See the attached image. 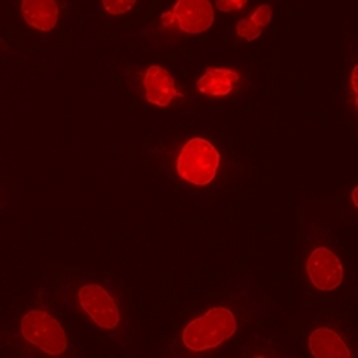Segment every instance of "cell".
<instances>
[{
    "instance_id": "8992f818",
    "label": "cell",
    "mask_w": 358,
    "mask_h": 358,
    "mask_svg": "<svg viewBox=\"0 0 358 358\" xmlns=\"http://www.w3.org/2000/svg\"><path fill=\"white\" fill-rule=\"evenodd\" d=\"M171 15L187 34H201L213 25V6L208 0H179Z\"/></svg>"
},
{
    "instance_id": "30bf717a",
    "label": "cell",
    "mask_w": 358,
    "mask_h": 358,
    "mask_svg": "<svg viewBox=\"0 0 358 358\" xmlns=\"http://www.w3.org/2000/svg\"><path fill=\"white\" fill-rule=\"evenodd\" d=\"M20 11L27 25L38 31H52L59 18V9L54 0H24Z\"/></svg>"
},
{
    "instance_id": "8fae6325",
    "label": "cell",
    "mask_w": 358,
    "mask_h": 358,
    "mask_svg": "<svg viewBox=\"0 0 358 358\" xmlns=\"http://www.w3.org/2000/svg\"><path fill=\"white\" fill-rule=\"evenodd\" d=\"M271 18H273V8L267 4L260 6L251 17L236 24V36H241L245 41L257 40L258 36H262V31L271 24Z\"/></svg>"
},
{
    "instance_id": "3957f363",
    "label": "cell",
    "mask_w": 358,
    "mask_h": 358,
    "mask_svg": "<svg viewBox=\"0 0 358 358\" xmlns=\"http://www.w3.org/2000/svg\"><path fill=\"white\" fill-rule=\"evenodd\" d=\"M20 334L29 344L52 357L63 355L69 348L62 324L45 310H31L25 313L20 322Z\"/></svg>"
},
{
    "instance_id": "6da1fadb",
    "label": "cell",
    "mask_w": 358,
    "mask_h": 358,
    "mask_svg": "<svg viewBox=\"0 0 358 358\" xmlns=\"http://www.w3.org/2000/svg\"><path fill=\"white\" fill-rule=\"evenodd\" d=\"M236 317L231 310L217 306L210 308L201 317L188 322L183 330V346L188 351H210L219 348L222 342L235 337Z\"/></svg>"
},
{
    "instance_id": "5bb4252c",
    "label": "cell",
    "mask_w": 358,
    "mask_h": 358,
    "mask_svg": "<svg viewBox=\"0 0 358 358\" xmlns=\"http://www.w3.org/2000/svg\"><path fill=\"white\" fill-rule=\"evenodd\" d=\"M357 76H358V66H355L353 69V73H351V85H353V94L357 95L358 94V88H357Z\"/></svg>"
},
{
    "instance_id": "7a4b0ae2",
    "label": "cell",
    "mask_w": 358,
    "mask_h": 358,
    "mask_svg": "<svg viewBox=\"0 0 358 358\" xmlns=\"http://www.w3.org/2000/svg\"><path fill=\"white\" fill-rule=\"evenodd\" d=\"M220 165V155L212 142L194 136L183 145L176 158V172L183 181L206 187L215 179Z\"/></svg>"
},
{
    "instance_id": "ba28073f",
    "label": "cell",
    "mask_w": 358,
    "mask_h": 358,
    "mask_svg": "<svg viewBox=\"0 0 358 358\" xmlns=\"http://www.w3.org/2000/svg\"><path fill=\"white\" fill-rule=\"evenodd\" d=\"M308 350L315 358H351L350 348L331 328H317L308 337Z\"/></svg>"
},
{
    "instance_id": "5b68a950",
    "label": "cell",
    "mask_w": 358,
    "mask_h": 358,
    "mask_svg": "<svg viewBox=\"0 0 358 358\" xmlns=\"http://www.w3.org/2000/svg\"><path fill=\"white\" fill-rule=\"evenodd\" d=\"M306 274L312 285L322 292H331L344 280V268L334 251L315 248L306 260Z\"/></svg>"
},
{
    "instance_id": "9a60e30c",
    "label": "cell",
    "mask_w": 358,
    "mask_h": 358,
    "mask_svg": "<svg viewBox=\"0 0 358 358\" xmlns=\"http://www.w3.org/2000/svg\"><path fill=\"white\" fill-rule=\"evenodd\" d=\"M353 204L355 206H358V188H355L353 190Z\"/></svg>"
},
{
    "instance_id": "4fadbf2b",
    "label": "cell",
    "mask_w": 358,
    "mask_h": 358,
    "mask_svg": "<svg viewBox=\"0 0 358 358\" xmlns=\"http://www.w3.org/2000/svg\"><path fill=\"white\" fill-rule=\"evenodd\" d=\"M215 6L222 13H229V11H235V9L244 8L245 0H219Z\"/></svg>"
},
{
    "instance_id": "7c38bea8",
    "label": "cell",
    "mask_w": 358,
    "mask_h": 358,
    "mask_svg": "<svg viewBox=\"0 0 358 358\" xmlns=\"http://www.w3.org/2000/svg\"><path fill=\"white\" fill-rule=\"evenodd\" d=\"M134 4H136L134 0H102V8L110 15H122V13L131 11Z\"/></svg>"
},
{
    "instance_id": "52a82bcc",
    "label": "cell",
    "mask_w": 358,
    "mask_h": 358,
    "mask_svg": "<svg viewBox=\"0 0 358 358\" xmlns=\"http://www.w3.org/2000/svg\"><path fill=\"white\" fill-rule=\"evenodd\" d=\"M143 90H145L147 102L158 108H169L176 97H181V94L176 90L171 73L159 65H151L145 70Z\"/></svg>"
},
{
    "instance_id": "9c48e42d",
    "label": "cell",
    "mask_w": 358,
    "mask_h": 358,
    "mask_svg": "<svg viewBox=\"0 0 358 358\" xmlns=\"http://www.w3.org/2000/svg\"><path fill=\"white\" fill-rule=\"evenodd\" d=\"M238 81H241V73L236 70L210 66L204 70V73L197 81V90L203 95H210V97H226L231 94Z\"/></svg>"
},
{
    "instance_id": "277c9868",
    "label": "cell",
    "mask_w": 358,
    "mask_h": 358,
    "mask_svg": "<svg viewBox=\"0 0 358 358\" xmlns=\"http://www.w3.org/2000/svg\"><path fill=\"white\" fill-rule=\"evenodd\" d=\"M79 305L81 308L88 313V317L104 330H113L120 322V312L111 297V294L106 289H102L101 285H83L79 289Z\"/></svg>"
}]
</instances>
